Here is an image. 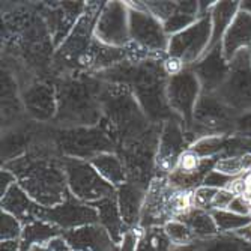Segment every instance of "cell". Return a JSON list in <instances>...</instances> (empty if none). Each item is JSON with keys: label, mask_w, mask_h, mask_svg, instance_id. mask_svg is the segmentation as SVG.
Instances as JSON below:
<instances>
[{"label": "cell", "mask_w": 251, "mask_h": 251, "mask_svg": "<svg viewBox=\"0 0 251 251\" xmlns=\"http://www.w3.org/2000/svg\"><path fill=\"white\" fill-rule=\"evenodd\" d=\"M101 102L102 119L100 126L116 143V149L125 142L140 139L153 125L126 86L104 81Z\"/></svg>", "instance_id": "obj_3"}, {"label": "cell", "mask_w": 251, "mask_h": 251, "mask_svg": "<svg viewBox=\"0 0 251 251\" xmlns=\"http://www.w3.org/2000/svg\"><path fill=\"white\" fill-rule=\"evenodd\" d=\"M104 81L92 75L62 78L57 86V113L54 122L60 128L97 126L102 119Z\"/></svg>", "instance_id": "obj_2"}, {"label": "cell", "mask_w": 251, "mask_h": 251, "mask_svg": "<svg viewBox=\"0 0 251 251\" xmlns=\"http://www.w3.org/2000/svg\"><path fill=\"white\" fill-rule=\"evenodd\" d=\"M51 139L63 158L90 161L95 156L115 152L116 143L100 126H73L51 129Z\"/></svg>", "instance_id": "obj_4"}, {"label": "cell", "mask_w": 251, "mask_h": 251, "mask_svg": "<svg viewBox=\"0 0 251 251\" xmlns=\"http://www.w3.org/2000/svg\"><path fill=\"white\" fill-rule=\"evenodd\" d=\"M214 170L218 173H223L226 176H230V177L236 176V175L242 173L244 170H247L245 158H244V155L220 158L218 161H215Z\"/></svg>", "instance_id": "obj_25"}, {"label": "cell", "mask_w": 251, "mask_h": 251, "mask_svg": "<svg viewBox=\"0 0 251 251\" xmlns=\"http://www.w3.org/2000/svg\"><path fill=\"white\" fill-rule=\"evenodd\" d=\"M215 95L235 111L251 108V57L247 50L232 59L227 78Z\"/></svg>", "instance_id": "obj_8"}, {"label": "cell", "mask_w": 251, "mask_h": 251, "mask_svg": "<svg viewBox=\"0 0 251 251\" xmlns=\"http://www.w3.org/2000/svg\"><path fill=\"white\" fill-rule=\"evenodd\" d=\"M20 100L27 115L36 122L54 121L57 113L56 87L45 81L30 83L21 92Z\"/></svg>", "instance_id": "obj_15"}, {"label": "cell", "mask_w": 251, "mask_h": 251, "mask_svg": "<svg viewBox=\"0 0 251 251\" xmlns=\"http://www.w3.org/2000/svg\"><path fill=\"white\" fill-rule=\"evenodd\" d=\"M241 8H242V11L251 14V2H244V3L241 5Z\"/></svg>", "instance_id": "obj_36"}, {"label": "cell", "mask_w": 251, "mask_h": 251, "mask_svg": "<svg viewBox=\"0 0 251 251\" xmlns=\"http://www.w3.org/2000/svg\"><path fill=\"white\" fill-rule=\"evenodd\" d=\"M235 129L241 137H245V139L251 140V113H245V115L236 119Z\"/></svg>", "instance_id": "obj_33"}, {"label": "cell", "mask_w": 251, "mask_h": 251, "mask_svg": "<svg viewBox=\"0 0 251 251\" xmlns=\"http://www.w3.org/2000/svg\"><path fill=\"white\" fill-rule=\"evenodd\" d=\"M161 125L152 128L140 139L125 142L118 146V155L125 167L128 182L142 190H148L156 169V151Z\"/></svg>", "instance_id": "obj_5"}, {"label": "cell", "mask_w": 251, "mask_h": 251, "mask_svg": "<svg viewBox=\"0 0 251 251\" xmlns=\"http://www.w3.org/2000/svg\"><path fill=\"white\" fill-rule=\"evenodd\" d=\"M35 134L27 126H18L11 131H6L2 137V159L5 163L17 159L23 155H26L32 146V140Z\"/></svg>", "instance_id": "obj_19"}, {"label": "cell", "mask_w": 251, "mask_h": 251, "mask_svg": "<svg viewBox=\"0 0 251 251\" xmlns=\"http://www.w3.org/2000/svg\"><path fill=\"white\" fill-rule=\"evenodd\" d=\"M251 45V14L242 11L236 14L232 25L227 29L224 35L223 44V54L227 62H232V59L242 50Z\"/></svg>", "instance_id": "obj_17"}, {"label": "cell", "mask_w": 251, "mask_h": 251, "mask_svg": "<svg viewBox=\"0 0 251 251\" xmlns=\"http://www.w3.org/2000/svg\"><path fill=\"white\" fill-rule=\"evenodd\" d=\"M68 188L81 200H101L113 194V185L101 177L89 161L63 158Z\"/></svg>", "instance_id": "obj_9"}, {"label": "cell", "mask_w": 251, "mask_h": 251, "mask_svg": "<svg viewBox=\"0 0 251 251\" xmlns=\"http://www.w3.org/2000/svg\"><path fill=\"white\" fill-rule=\"evenodd\" d=\"M95 38L111 47L125 49L129 39L128 6L122 2H105L95 25Z\"/></svg>", "instance_id": "obj_13"}, {"label": "cell", "mask_w": 251, "mask_h": 251, "mask_svg": "<svg viewBox=\"0 0 251 251\" xmlns=\"http://www.w3.org/2000/svg\"><path fill=\"white\" fill-rule=\"evenodd\" d=\"M105 2H90L74 29L54 54L56 63L66 70H84L86 57L95 39V25Z\"/></svg>", "instance_id": "obj_6"}, {"label": "cell", "mask_w": 251, "mask_h": 251, "mask_svg": "<svg viewBox=\"0 0 251 251\" xmlns=\"http://www.w3.org/2000/svg\"><path fill=\"white\" fill-rule=\"evenodd\" d=\"M17 229H18V226H17L15 220L11 218L8 214H2V235L5 238L12 236L14 232L17 233Z\"/></svg>", "instance_id": "obj_34"}, {"label": "cell", "mask_w": 251, "mask_h": 251, "mask_svg": "<svg viewBox=\"0 0 251 251\" xmlns=\"http://www.w3.org/2000/svg\"><path fill=\"white\" fill-rule=\"evenodd\" d=\"M143 193H145V190L131 184V182H126V184L119 187L118 201H119L122 215L125 217V220L128 223L135 221L137 215H139V211L142 208Z\"/></svg>", "instance_id": "obj_23"}, {"label": "cell", "mask_w": 251, "mask_h": 251, "mask_svg": "<svg viewBox=\"0 0 251 251\" xmlns=\"http://www.w3.org/2000/svg\"><path fill=\"white\" fill-rule=\"evenodd\" d=\"M187 145L190 143L185 135L184 122L172 119L161 125L156 151V177H166L175 170Z\"/></svg>", "instance_id": "obj_12"}, {"label": "cell", "mask_w": 251, "mask_h": 251, "mask_svg": "<svg viewBox=\"0 0 251 251\" xmlns=\"http://www.w3.org/2000/svg\"><path fill=\"white\" fill-rule=\"evenodd\" d=\"M129 18V39L146 50L153 59L161 57L169 49V38L163 23L156 20L143 2H126Z\"/></svg>", "instance_id": "obj_7"}, {"label": "cell", "mask_w": 251, "mask_h": 251, "mask_svg": "<svg viewBox=\"0 0 251 251\" xmlns=\"http://www.w3.org/2000/svg\"><path fill=\"white\" fill-rule=\"evenodd\" d=\"M166 230H167V235L170 236V239L176 244H184L190 239V232L185 226H182L180 223H169L166 226Z\"/></svg>", "instance_id": "obj_30"}, {"label": "cell", "mask_w": 251, "mask_h": 251, "mask_svg": "<svg viewBox=\"0 0 251 251\" xmlns=\"http://www.w3.org/2000/svg\"><path fill=\"white\" fill-rule=\"evenodd\" d=\"M194 23H196V17L182 14V12H176L167 21L163 23V26H164L166 33L173 36V35H176V33H179L182 30H185L187 27L193 26Z\"/></svg>", "instance_id": "obj_27"}, {"label": "cell", "mask_w": 251, "mask_h": 251, "mask_svg": "<svg viewBox=\"0 0 251 251\" xmlns=\"http://www.w3.org/2000/svg\"><path fill=\"white\" fill-rule=\"evenodd\" d=\"M212 36V23L211 17L199 18L193 26L187 27L172 38H169V57L179 60L182 65L194 63L200 56L208 50V42Z\"/></svg>", "instance_id": "obj_10"}, {"label": "cell", "mask_w": 251, "mask_h": 251, "mask_svg": "<svg viewBox=\"0 0 251 251\" xmlns=\"http://www.w3.org/2000/svg\"><path fill=\"white\" fill-rule=\"evenodd\" d=\"M97 217L95 211L89 206H83V204L75 203L68 197L60 206L53 209L50 212V218L54 221H60L65 224H74V223H81V221H94Z\"/></svg>", "instance_id": "obj_22"}, {"label": "cell", "mask_w": 251, "mask_h": 251, "mask_svg": "<svg viewBox=\"0 0 251 251\" xmlns=\"http://www.w3.org/2000/svg\"><path fill=\"white\" fill-rule=\"evenodd\" d=\"M73 242H75L78 247H90L95 250H104L105 236L101 229H86V230L77 232Z\"/></svg>", "instance_id": "obj_26"}, {"label": "cell", "mask_w": 251, "mask_h": 251, "mask_svg": "<svg viewBox=\"0 0 251 251\" xmlns=\"http://www.w3.org/2000/svg\"><path fill=\"white\" fill-rule=\"evenodd\" d=\"M167 81L169 78L161 81L146 83L131 90L146 118L153 125H163L167 121L179 119V116L175 115V111L170 108L167 101Z\"/></svg>", "instance_id": "obj_14"}, {"label": "cell", "mask_w": 251, "mask_h": 251, "mask_svg": "<svg viewBox=\"0 0 251 251\" xmlns=\"http://www.w3.org/2000/svg\"><path fill=\"white\" fill-rule=\"evenodd\" d=\"M233 200H235V194L232 191H229L227 188H223V190H218L217 194L214 196L211 206L212 208H218V209L229 208Z\"/></svg>", "instance_id": "obj_32"}, {"label": "cell", "mask_w": 251, "mask_h": 251, "mask_svg": "<svg viewBox=\"0 0 251 251\" xmlns=\"http://www.w3.org/2000/svg\"><path fill=\"white\" fill-rule=\"evenodd\" d=\"M232 182V177L230 176H226L223 173H218L215 170L209 172V175L204 177L203 180V185L204 187H212V188H217V187H227Z\"/></svg>", "instance_id": "obj_31"}, {"label": "cell", "mask_w": 251, "mask_h": 251, "mask_svg": "<svg viewBox=\"0 0 251 251\" xmlns=\"http://www.w3.org/2000/svg\"><path fill=\"white\" fill-rule=\"evenodd\" d=\"M89 163L101 175V177L113 187H122L128 182L125 167L121 161L119 155H116L115 152L101 153L94 159H90Z\"/></svg>", "instance_id": "obj_20"}, {"label": "cell", "mask_w": 251, "mask_h": 251, "mask_svg": "<svg viewBox=\"0 0 251 251\" xmlns=\"http://www.w3.org/2000/svg\"><path fill=\"white\" fill-rule=\"evenodd\" d=\"M5 169L14 173L18 185L32 199L45 206H53L68 197V182L63 169V158L38 156L26 153L5 163Z\"/></svg>", "instance_id": "obj_1"}, {"label": "cell", "mask_w": 251, "mask_h": 251, "mask_svg": "<svg viewBox=\"0 0 251 251\" xmlns=\"http://www.w3.org/2000/svg\"><path fill=\"white\" fill-rule=\"evenodd\" d=\"M238 6H239L238 2H220L214 6V9H212V36H211V42L208 45L206 51L217 47L218 41L227 32V29H229V26L232 25V21L235 20Z\"/></svg>", "instance_id": "obj_21"}, {"label": "cell", "mask_w": 251, "mask_h": 251, "mask_svg": "<svg viewBox=\"0 0 251 251\" xmlns=\"http://www.w3.org/2000/svg\"><path fill=\"white\" fill-rule=\"evenodd\" d=\"M145 8L161 23L177 12V2H143Z\"/></svg>", "instance_id": "obj_28"}, {"label": "cell", "mask_w": 251, "mask_h": 251, "mask_svg": "<svg viewBox=\"0 0 251 251\" xmlns=\"http://www.w3.org/2000/svg\"><path fill=\"white\" fill-rule=\"evenodd\" d=\"M27 196L29 194L25 190H23L18 184H14L5 193V196H2V206L6 211L15 214V215L29 214V212L35 211L36 206L30 201V199Z\"/></svg>", "instance_id": "obj_24"}, {"label": "cell", "mask_w": 251, "mask_h": 251, "mask_svg": "<svg viewBox=\"0 0 251 251\" xmlns=\"http://www.w3.org/2000/svg\"><path fill=\"white\" fill-rule=\"evenodd\" d=\"M125 60H128L126 49L111 47V45H107L95 38L92 47H90V51L86 57L84 70L95 71L98 74L105 70H110V68L116 66Z\"/></svg>", "instance_id": "obj_18"}, {"label": "cell", "mask_w": 251, "mask_h": 251, "mask_svg": "<svg viewBox=\"0 0 251 251\" xmlns=\"http://www.w3.org/2000/svg\"><path fill=\"white\" fill-rule=\"evenodd\" d=\"M166 92L170 108L184 122L185 129L190 128L196 104L201 94V87L194 71L190 68H184L180 73L169 77Z\"/></svg>", "instance_id": "obj_11"}, {"label": "cell", "mask_w": 251, "mask_h": 251, "mask_svg": "<svg viewBox=\"0 0 251 251\" xmlns=\"http://www.w3.org/2000/svg\"><path fill=\"white\" fill-rule=\"evenodd\" d=\"M217 191L218 190L217 188H212V187H200V188H197L191 194L193 206H197V208L208 206V204L212 203V199L217 194Z\"/></svg>", "instance_id": "obj_29"}, {"label": "cell", "mask_w": 251, "mask_h": 251, "mask_svg": "<svg viewBox=\"0 0 251 251\" xmlns=\"http://www.w3.org/2000/svg\"><path fill=\"white\" fill-rule=\"evenodd\" d=\"M15 179L17 177L9 170H2V173H0V191H2V196H5V193L15 184Z\"/></svg>", "instance_id": "obj_35"}, {"label": "cell", "mask_w": 251, "mask_h": 251, "mask_svg": "<svg viewBox=\"0 0 251 251\" xmlns=\"http://www.w3.org/2000/svg\"><path fill=\"white\" fill-rule=\"evenodd\" d=\"M191 70L199 78L201 94H217L218 89L226 81L230 66L224 59L223 49L217 45L212 50L204 53L203 57L196 65H193Z\"/></svg>", "instance_id": "obj_16"}]
</instances>
